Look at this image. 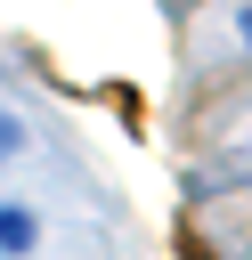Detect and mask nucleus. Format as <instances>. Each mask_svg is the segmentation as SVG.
Instances as JSON below:
<instances>
[{
    "label": "nucleus",
    "instance_id": "nucleus-1",
    "mask_svg": "<svg viewBox=\"0 0 252 260\" xmlns=\"http://www.w3.org/2000/svg\"><path fill=\"white\" fill-rule=\"evenodd\" d=\"M33 236H41L33 211H24V203H0V252H33Z\"/></svg>",
    "mask_w": 252,
    "mask_h": 260
},
{
    "label": "nucleus",
    "instance_id": "nucleus-2",
    "mask_svg": "<svg viewBox=\"0 0 252 260\" xmlns=\"http://www.w3.org/2000/svg\"><path fill=\"white\" fill-rule=\"evenodd\" d=\"M236 32H244V49H252V8H236Z\"/></svg>",
    "mask_w": 252,
    "mask_h": 260
}]
</instances>
